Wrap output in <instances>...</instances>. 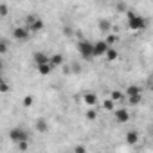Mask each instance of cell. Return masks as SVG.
<instances>
[{"instance_id": "obj_24", "label": "cell", "mask_w": 153, "mask_h": 153, "mask_svg": "<svg viewBox=\"0 0 153 153\" xmlns=\"http://www.w3.org/2000/svg\"><path fill=\"white\" fill-rule=\"evenodd\" d=\"M0 16H7V6L6 4H2V6H0Z\"/></svg>"}, {"instance_id": "obj_11", "label": "cell", "mask_w": 153, "mask_h": 153, "mask_svg": "<svg viewBox=\"0 0 153 153\" xmlns=\"http://www.w3.org/2000/svg\"><path fill=\"white\" fill-rule=\"evenodd\" d=\"M49 61H51V65L56 68V67H61L63 65V56L61 54H52L51 58H49Z\"/></svg>"}, {"instance_id": "obj_4", "label": "cell", "mask_w": 153, "mask_h": 153, "mask_svg": "<svg viewBox=\"0 0 153 153\" xmlns=\"http://www.w3.org/2000/svg\"><path fill=\"white\" fill-rule=\"evenodd\" d=\"M13 38L18 40V42H27V40L31 38L29 27H27V25H18V27H15V29H13Z\"/></svg>"}, {"instance_id": "obj_5", "label": "cell", "mask_w": 153, "mask_h": 153, "mask_svg": "<svg viewBox=\"0 0 153 153\" xmlns=\"http://www.w3.org/2000/svg\"><path fill=\"white\" fill-rule=\"evenodd\" d=\"M9 139L13 140V142H24V140H29V133L24 130V128H13L11 131H9Z\"/></svg>"}, {"instance_id": "obj_17", "label": "cell", "mask_w": 153, "mask_h": 153, "mask_svg": "<svg viewBox=\"0 0 153 153\" xmlns=\"http://www.w3.org/2000/svg\"><path fill=\"white\" fill-rule=\"evenodd\" d=\"M47 128H49V124H47L45 119H38L36 121V130L38 131H47Z\"/></svg>"}, {"instance_id": "obj_10", "label": "cell", "mask_w": 153, "mask_h": 153, "mask_svg": "<svg viewBox=\"0 0 153 153\" xmlns=\"http://www.w3.org/2000/svg\"><path fill=\"white\" fill-rule=\"evenodd\" d=\"M34 65H42V63H47L49 61V56L45 52H34Z\"/></svg>"}, {"instance_id": "obj_20", "label": "cell", "mask_w": 153, "mask_h": 153, "mask_svg": "<svg viewBox=\"0 0 153 153\" xmlns=\"http://www.w3.org/2000/svg\"><path fill=\"white\" fill-rule=\"evenodd\" d=\"M33 103H34V99H33V96H25V97L22 99V105H24L25 108H29V106H33Z\"/></svg>"}, {"instance_id": "obj_13", "label": "cell", "mask_w": 153, "mask_h": 153, "mask_svg": "<svg viewBox=\"0 0 153 153\" xmlns=\"http://www.w3.org/2000/svg\"><path fill=\"white\" fill-rule=\"evenodd\" d=\"M105 58H106L108 61H115V59L119 58V52L115 51V47H110V49H108V52L105 54Z\"/></svg>"}, {"instance_id": "obj_19", "label": "cell", "mask_w": 153, "mask_h": 153, "mask_svg": "<svg viewBox=\"0 0 153 153\" xmlns=\"http://www.w3.org/2000/svg\"><path fill=\"white\" fill-rule=\"evenodd\" d=\"M105 40H106V43L112 47V45H115V43H117V40H119V38H117V34H108Z\"/></svg>"}, {"instance_id": "obj_21", "label": "cell", "mask_w": 153, "mask_h": 153, "mask_svg": "<svg viewBox=\"0 0 153 153\" xmlns=\"http://www.w3.org/2000/svg\"><path fill=\"white\" fill-rule=\"evenodd\" d=\"M130 99V105H139L140 101H142V94H139V96H131V97H128Z\"/></svg>"}, {"instance_id": "obj_23", "label": "cell", "mask_w": 153, "mask_h": 153, "mask_svg": "<svg viewBox=\"0 0 153 153\" xmlns=\"http://www.w3.org/2000/svg\"><path fill=\"white\" fill-rule=\"evenodd\" d=\"M7 90H9V85H7L6 81H2V83H0V92H2V94H7Z\"/></svg>"}, {"instance_id": "obj_14", "label": "cell", "mask_w": 153, "mask_h": 153, "mask_svg": "<svg viewBox=\"0 0 153 153\" xmlns=\"http://www.w3.org/2000/svg\"><path fill=\"white\" fill-rule=\"evenodd\" d=\"M126 140H128L130 144H137V142H139V133H137V131H128V133H126Z\"/></svg>"}, {"instance_id": "obj_1", "label": "cell", "mask_w": 153, "mask_h": 153, "mask_svg": "<svg viewBox=\"0 0 153 153\" xmlns=\"http://www.w3.org/2000/svg\"><path fill=\"white\" fill-rule=\"evenodd\" d=\"M126 18H128V27L131 31H140L146 27V20L142 16H139L135 11H128L126 13Z\"/></svg>"}, {"instance_id": "obj_2", "label": "cell", "mask_w": 153, "mask_h": 153, "mask_svg": "<svg viewBox=\"0 0 153 153\" xmlns=\"http://www.w3.org/2000/svg\"><path fill=\"white\" fill-rule=\"evenodd\" d=\"M25 25L29 27L31 33H40V31H43V27H45L43 20L38 18V16H27V18H25Z\"/></svg>"}, {"instance_id": "obj_16", "label": "cell", "mask_w": 153, "mask_h": 153, "mask_svg": "<svg viewBox=\"0 0 153 153\" xmlns=\"http://www.w3.org/2000/svg\"><path fill=\"white\" fill-rule=\"evenodd\" d=\"M99 31H103V33H106L108 29H112V24H110V20H99Z\"/></svg>"}, {"instance_id": "obj_9", "label": "cell", "mask_w": 153, "mask_h": 153, "mask_svg": "<svg viewBox=\"0 0 153 153\" xmlns=\"http://www.w3.org/2000/svg\"><path fill=\"white\" fill-rule=\"evenodd\" d=\"M36 68H38V72H40L42 76H49V74L54 70V67L51 65V61H47V63H42V65H36Z\"/></svg>"}, {"instance_id": "obj_8", "label": "cell", "mask_w": 153, "mask_h": 153, "mask_svg": "<svg viewBox=\"0 0 153 153\" xmlns=\"http://www.w3.org/2000/svg\"><path fill=\"white\" fill-rule=\"evenodd\" d=\"M83 103H85L87 106H96V105H97V96H96L94 92H87V94L83 96Z\"/></svg>"}, {"instance_id": "obj_3", "label": "cell", "mask_w": 153, "mask_h": 153, "mask_svg": "<svg viewBox=\"0 0 153 153\" xmlns=\"http://www.w3.org/2000/svg\"><path fill=\"white\" fill-rule=\"evenodd\" d=\"M78 52L83 58H94V43L88 42V40H81L78 43Z\"/></svg>"}, {"instance_id": "obj_26", "label": "cell", "mask_w": 153, "mask_h": 153, "mask_svg": "<svg viewBox=\"0 0 153 153\" xmlns=\"http://www.w3.org/2000/svg\"><path fill=\"white\" fill-rule=\"evenodd\" d=\"M74 151H76V153H83V151H87V148H85V146H76Z\"/></svg>"}, {"instance_id": "obj_6", "label": "cell", "mask_w": 153, "mask_h": 153, "mask_svg": "<svg viewBox=\"0 0 153 153\" xmlns=\"http://www.w3.org/2000/svg\"><path fill=\"white\" fill-rule=\"evenodd\" d=\"M114 119L117 124H126L130 123V110L128 108H115L114 110Z\"/></svg>"}, {"instance_id": "obj_15", "label": "cell", "mask_w": 153, "mask_h": 153, "mask_svg": "<svg viewBox=\"0 0 153 153\" xmlns=\"http://www.w3.org/2000/svg\"><path fill=\"white\" fill-rule=\"evenodd\" d=\"M124 96H126V94H124V92H121V90H112V92H110V97H112L114 101H123V99H124Z\"/></svg>"}, {"instance_id": "obj_22", "label": "cell", "mask_w": 153, "mask_h": 153, "mask_svg": "<svg viewBox=\"0 0 153 153\" xmlns=\"http://www.w3.org/2000/svg\"><path fill=\"white\" fill-rule=\"evenodd\" d=\"M85 117H87L88 121H94V119L97 117V112H96V110H87V114H85Z\"/></svg>"}, {"instance_id": "obj_18", "label": "cell", "mask_w": 153, "mask_h": 153, "mask_svg": "<svg viewBox=\"0 0 153 153\" xmlns=\"http://www.w3.org/2000/svg\"><path fill=\"white\" fill-rule=\"evenodd\" d=\"M103 108L105 110H115V101L110 97V99H106L105 103H103Z\"/></svg>"}, {"instance_id": "obj_7", "label": "cell", "mask_w": 153, "mask_h": 153, "mask_svg": "<svg viewBox=\"0 0 153 153\" xmlns=\"http://www.w3.org/2000/svg\"><path fill=\"white\" fill-rule=\"evenodd\" d=\"M108 49H110V45L106 43V40H99V42H96V43H94V58H101V56H105V54L108 52Z\"/></svg>"}, {"instance_id": "obj_12", "label": "cell", "mask_w": 153, "mask_h": 153, "mask_svg": "<svg viewBox=\"0 0 153 153\" xmlns=\"http://www.w3.org/2000/svg\"><path fill=\"white\" fill-rule=\"evenodd\" d=\"M126 97H131V96H139V94H142V90L139 88V87H135V85H130L128 88H126Z\"/></svg>"}, {"instance_id": "obj_25", "label": "cell", "mask_w": 153, "mask_h": 153, "mask_svg": "<svg viewBox=\"0 0 153 153\" xmlns=\"http://www.w3.org/2000/svg\"><path fill=\"white\" fill-rule=\"evenodd\" d=\"M0 52H2V54H6V52H7V43H6V42L0 43Z\"/></svg>"}]
</instances>
